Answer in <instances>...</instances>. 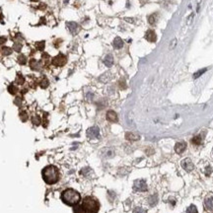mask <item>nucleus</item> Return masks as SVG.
Instances as JSON below:
<instances>
[{"mask_svg":"<svg viewBox=\"0 0 213 213\" xmlns=\"http://www.w3.org/2000/svg\"><path fill=\"white\" fill-rule=\"evenodd\" d=\"M8 91H9L10 94H12V95H15V94L17 93L18 89L16 88L14 85H10L9 87H8Z\"/></svg>","mask_w":213,"mask_h":213,"instance_id":"cd10ccee","label":"nucleus"},{"mask_svg":"<svg viewBox=\"0 0 213 213\" xmlns=\"http://www.w3.org/2000/svg\"><path fill=\"white\" fill-rule=\"evenodd\" d=\"M18 61H19V63L22 64V65L26 64L27 63V57H26V55L20 54V55H19V57H18Z\"/></svg>","mask_w":213,"mask_h":213,"instance_id":"5701e85b","label":"nucleus"},{"mask_svg":"<svg viewBox=\"0 0 213 213\" xmlns=\"http://www.w3.org/2000/svg\"><path fill=\"white\" fill-rule=\"evenodd\" d=\"M133 190L135 191H147V184L144 180H136L133 184Z\"/></svg>","mask_w":213,"mask_h":213,"instance_id":"39448f33","label":"nucleus"},{"mask_svg":"<svg viewBox=\"0 0 213 213\" xmlns=\"http://www.w3.org/2000/svg\"><path fill=\"white\" fill-rule=\"evenodd\" d=\"M15 104L17 105V106H19V105L21 104V99H20V98H17V99H16V100H15Z\"/></svg>","mask_w":213,"mask_h":213,"instance_id":"72a5a7b5","label":"nucleus"},{"mask_svg":"<svg viewBox=\"0 0 213 213\" xmlns=\"http://www.w3.org/2000/svg\"><path fill=\"white\" fill-rule=\"evenodd\" d=\"M113 45H114V47L115 50H120L123 47V40L120 39V38L117 37L114 40V42H113Z\"/></svg>","mask_w":213,"mask_h":213,"instance_id":"4468645a","label":"nucleus"},{"mask_svg":"<svg viewBox=\"0 0 213 213\" xmlns=\"http://www.w3.org/2000/svg\"><path fill=\"white\" fill-rule=\"evenodd\" d=\"M20 117L23 121H26L28 120V115H27L26 112H22V113H20Z\"/></svg>","mask_w":213,"mask_h":213,"instance_id":"2f4dec72","label":"nucleus"},{"mask_svg":"<svg viewBox=\"0 0 213 213\" xmlns=\"http://www.w3.org/2000/svg\"><path fill=\"white\" fill-rule=\"evenodd\" d=\"M104 63L107 67H110L114 64V57L112 54H107L106 57L104 58Z\"/></svg>","mask_w":213,"mask_h":213,"instance_id":"2eb2a0df","label":"nucleus"},{"mask_svg":"<svg viewBox=\"0 0 213 213\" xmlns=\"http://www.w3.org/2000/svg\"><path fill=\"white\" fill-rule=\"evenodd\" d=\"M158 20V14L157 13H153V14H151L149 17H148V23L150 24V25L154 26L156 22H157Z\"/></svg>","mask_w":213,"mask_h":213,"instance_id":"dca6fc26","label":"nucleus"},{"mask_svg":"<svg viewBox=\"0 0 213 213\" xmlns=\"http://www.w3.org/2000/svg\"><path fill=\"white\" fill-rule=\"evenodd\" d=\"M42 179L47 184L53 185L59 180V171L55 166H47L42 169Z\"/></svg>","mask_w":213,"mask_h":213,"instance_id":"f257e3e1","label":"nucleus"},{"mask_svg":"<svg viewBox=\"0 0 213 213\" xmlns=\"http://www.w3.org/2000/svg\"><path fill=\"white\" fill-rule=\"evenodd\" d=\"M187 213H197V209H196L195 205H190L188 208L187 209Z\"/></svg>","mask_w":213,"mask_h":213,"instance_id":"c85d7f7f","label":"nucleus"},{"mask_svg":"<svg viewBox=\"0 0 213 213\" xmlns=\"http://www.w3.org/2000/svg\"><path fill=\"white\" fill-rule=\"evenodd\" d=\"M185 149H187V143L184 141L178 142V143L175 145V151H176L178 154H182V153H184Z\"/></svg>","mask_w":213,"mask_h":213,"instance_id":"9b49d317","label":"nucleus"},{"mask_svg":"<svg viewBox=\"0 0 213 213\" xmlns=\"http://www.w3.org/2000/svg\"><path fill=\"white\" fill-rule=\"evenodd\" d=\"M107 120L110 122H117V115L114 110H109L107 113Z\"/></svg>","mask_w":213,"mask_h":213,"instance_id":"f8f14e48","label":"nucleus"},{"mask_svg":"<svg viewBox=\"0 0 213 213\" xmlns=\"http://www.w3.org/2000/svg\"><path fill=\"white\" fill-rule=\"evenodd\" d=\"M204 208L208 212H213V195L207 196L204 199Z\"/></svg>","mask_w":213,"mask_h":213,"instance_id":"1a4fd4ad","label":"nucleus"},{"mask_svg":"<svg viewBox=\"0 0 213 213\" xmlns=\"http://www.w3.org/2000/svg\"><path fill=\"white\" fill-rule=\"evenodd\" d=\"M125 138L127 140H130V141H135V140L139 139V135H136V134L131 132H127L125 134Z\"/></svg>","mask_w":213,"mask_h":213,"instance_id":"f3484780","label":"nucleus"},{"mask_svg":"<svg viewBox=\"0 0 213 213\" xmlns=\"http://www.w3.org/2000/svg\"><path fill=\"white\" fill-rule=\"evenodd\" d=\"M180 165H182V167H183V168H184L187 172H190V171H192V170L195 169V166H193L192 162L190 161V158H185V159H184V160L182 161V163H180Z\"/></svg>","mask_w":213,"mask_h":213,"instance_id":"6e6552de","label":"nucleus"},{"mask_svg":"<svg viewBox=\"0 0 213 213\" xmlns=\"http://www.w3.org/2000/svg\"><path fill=\"white\" fill-rule=\"evenodd\" d=\"M24 82H25V78L23 77V75L18 74L17 79H16V83H17V84H19V85H22Z\"/></svg>","mask_w":213,"mask_h":213,"instance_id":"393cba45","label":"nucleus"},{"mask_svg":"<svg viewBox=\"0 0 213 213\" xmlns=\"http://www.w3.org/2000/svg\"><path fill=\"white\" fill-rule=\"evenodd\" d=\"M66 61H67V57L62 53H59L56 56L52 58V64L55 66H63L66 64Z\"/></svg>","mask_w":213,"mask_h":213,"instance_id":"20e7f679","label":"nucleus"},{"mask_svg":"<svg viewBox=\"0 0 213 213\" xmlns=\"http://www.w3.org/2000/svg\"><path fill=\"white\" fill-rule=\"evenodd\" d=\"M145 39L150 42H155L157 40V35L153 30H148L145 34Z\"/></svg>","mask_w":213,"mask_h":213,"instance_id":"9d476101","label":"nucleus"},{"mask_svg":"<svg viewBox=\"0 0 213 213\" xmlns=\"http://www.w3.org/2000/svg\"><path fill=\"white\" fill-rule=\"evenodd\" d=\"M61 200L69 206L77 205L81 200V195L77 190L72 188H67L61 193Z\"/></svg>","mask_w":213,"mask_h":213,"instance_id":"f03ea898","label":"nucleus"},{"mask_svg":"<svg viewBox=\"0 0 213 213\" xmlns=\"http://www.w3.org/2000/svg\"><path fill=\"white\" fill-rule=\"evenodd\" d=\"M73 212L74 213H85L84 211V209H83V207L82 205H74L73 207Z\"/></svg>","mask_w":213,"mask_h":213,"instance_id":"6ab92c4d","label":"nucleus"},{"mask_svg":"<svg viewBox=\"0 0 213 213\" xmlns=\"http://www.w3.org/2000/svg\"><path fill=\"white\" fill-rule=\"evenodd\" d=\"M40 121H42V120H40V117L39 115H35V117H32V122H33V125H40Z\"/></svg>","mask_w":213,"mask_h":213,"instance_id":"aec40b11","label":"nucleus"},{"mask_svg":"<svg viewBox=\"0 0 213 213\" xmlns=\"http://www.w3.org/2000/svg\"><path fill=\"white\" fill-rule=\"evenodd\" d=\"M31 1H33V2H38L39 0H31Z\"/></svg>","mask_w":213,"mask_h":213,"instance_id":"f704fd0d","label":"nucleus"},{"mask_svg":"<svg viewBox=\"0 0 213 213\" xmlns=\"http://www.w3.org/2000/svg\"><path fill=\"white\" fill-rule=\"evenodd\" d=\"M22 47H23V45L21 44V42H15L14 45H13V50H15V52H21V50H22Z\"/></svg>","mask_w":213,"mask_h":213,"instance_id":"412c9836","label":"nucleus"},{"mask_svg":"<svg viewBox=\"0 0 213 213\" xmlns=\"http://www.w3.org/2000/svg\"><path fill=\"white\" fill-rule=\"evenodd\" d=\"M82 207L85 213H97L100 209V203L92 196H86L82 201Z\"/></svg>","mask_w":213,"mask_h":213,"instance_id":"7ed1b4c3","label":"nucleus"},{"mask_svg":"<svg viewBox=\"0 0 213 213\" xmlns=\"http://www.w3.org/2000/svg\"><path fill=\"white\" fill-rule=\"evenodd\" d=\"M30 67L33 70H40V67H42V64H40V61L36 60V59H31L30 60Z\"/></svg>","mask_w":213,"mask_h":213,"instance_id":"ddd939ff","label":"nucleus"},{"mask_svg":"<svg viewBox=\"0 0 213 213\" xmlns=\"http://www.w3.org/2000/svg\"><path fill=\"white\" fill-rule=\"evenodd\" d=\"M87 136L90 139L99 138L100 136V129L98 126H92V127L87 129Z\"/></svg>","mask_w":213,"mask_h":213,"instance_id":"0eeeda50","label":"nucleus"},{"mask_svg":"<svg viewBox=\"0 0 213 213\" xmlns=\"http://www.w3.org/2000/svg\"><path fill=\"white\" fill-rule=\"evenodd\" d=\"M191 142H192V144H195V145H200L202 143V136L200 134L195 136L192 139H191Z\"/></svg>","mask_w":213,"mask_h":213,"instance_id":"a211bd4d","label":"nucleus"},{"mask_svg":"<svg viewBox=\"0 0 213 213\" xmlns=\"http://www.w3.org/2000/svg\"><path fill=\"white\" fill-rule=\"evenodd\" d=\"M157 195H153V196H150V198H149V203H150V205L151 206H153V205H155L156 203H157Z\"/></svg>","mask_w":213,"mask_h":213,"instance_id":"a878e982","label":"nucleus"},{"mask_svg":"<svg viewBox=\"0 0 213 213\" xmlns=\"http://www.w3.org/2000/svg\"><path fill=\"white\" fill-rule=\"evenodd\" d=\"M66 28L69 31V33L72 34V35H77L80 31L79 24H77L76 22H67L66 23Z\"/></svg>","mask_w":213,"mask_h":213,"instance_id":"423d86ee","label":"nucleus"},{"mask_svg":"<svg viewBox=\"0 0 213 213\" xmlns=\"http://www.w3.org/2000/svg\"><path fill=\"white\" fill-rule=\"evenodd\" d=\"M2 53H3L4 55H9L12 53V48L8 47H2Z\"/></svg>","mask_w":213,"mask_h":213,"instance_id":"b1692460","label":"nucleus"},{"mask_svg":"<svg viewBox=\"0 0 213 213\" xmlns=\"http://www.w3.org/2000/svg\"><path fill=\"white\" fill-rule=\"evenodd\" d=\"M40 86L42 87V89H45L48 86V80L47 79V78H44L42 81H40Z\"/></svg>","mask_w":213,"mask_h":213,"instance_id":"bb28decb","label":"nucleus"},{"mask_svg":"<svg viewBox=\"0 0 213 213\" xmlns=\"http://www.w3.org/2000/svg\"><path fill=\"white\" fill-rule=\"evenodd\" d=\"M6 40H7L6 37H0V45H4L6 42Z\"/></svg>","mask_w":213,"mask_h":213,"instance_id":"473e14b6","label":"nucleus"},{"mask_svg":"<svg viewBox=\"0 0 213 213\" xmlns=\"http://www.w3.org/2000/svg\"><path fill=\"white\" fill-rule=\"evenodd\" d=\"M206 70H207V68H203V69L199 70V71H197V72H196V73L193 74V78H195V79H196V78H198L199 76H200V75L203 74L204 72L206 71Z\"/></svg>","mask_w":213,"mask_h":213,"instance_id":"c756f323","label":"nucleus"},{"mask_svg":"<svg viewBox=\"0 0 213 213\" xmlns=\"http://www.w3.org/2000/svg\"><path fill=\"white\" fill-rule=\"evenodd\" d=\"M45 47V42H44V40L36 42V47L38 48V50H44Z\"/></svg>","mask_w":213,"mask_h":213,"instance_id":"4be33fe9","label":"nucleus"},{"mask_svg":"<svg viewBox=\"0 0 213 213\" xmlns=\"http://www.w3.org/2000/svg\"><path fill=\"white\" fill-rule=\"evenodd\" d=\"M133 213H147V212H146V210L143 209L142 207H136V208H134Z\"/></svg>","mask_w":213,"mask_h":213,"instance_id":"7c9ffc66","label":"nucleus"}]
</instances>
